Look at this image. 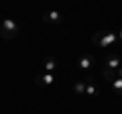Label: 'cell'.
Here are the masks:
<instances>
[{
  "mask_svg": "<svg viewBox=\"0 0 122 114\" xmlns=\"http://www.w3.org/2000/svg\"><path fill=\"white\" fill-rule=\"evenodd\" d=\"M116 78H122V65H120V67L116 69Z\"/></svg>",
  "mask_w": 122,
  "mask_h": 114,
  "instance_id": "obj_13",
  "label": "cell"
},
{
  "mask_svg": "<svg viewBox=\"0 0 122 114\" xmlns=\"http://www.w3.org/2000/svg\"><path fill=\"white\" fill-rule=\"evenodd\" d=\"M92 43L96 45V47L100 49H118L120 47V43H118V33H112V31H98L94 33V37H92Z\"/></svg>",
  "mask_w": 122,
  "mask_h": 114,
  "instance_id": "obj_1",
  "label": "cell"
},
{
  "mask_svg": "<svg viewBox=\"0 0 122 114\" xmlns=\"http://www.w3.org/2000/svg\"><path fill=\"white\" fill-rule=\"evenodd\" d=\"M57 78H59V73H49V71H45V73H39L35 78V83L39 88H47V86H53L57 82Z\"/></svg>",
  "mask_w": 122,
  "mask_h": 114,
  "instance_id": "obj_3",
  "label": "cell"
},
{
  "mask_svg": "<svg viewBox=\"0 0 122 114\" xmlns=\"http://www.w3.org/2000/svg\"><path fill=\"white\" fill-rule=\"evenodd\" d=\"M18 33H20V26L16 25V21H12V18H2L0 21V37L6 41L14 39V37H18Z\"/></svg>",
  "mask_w": 122,
  "mask_h": 114,
  "instance_id": "obj_2",
  "label": "cell"
},
{
  "mask_svg": "<svg viewBox=\"0 0 122 114\" xmlns=\"http://www.w3.org/2000/svg\"><path fill=\"white\" fill-rule=\"evenodd\" d=\"M102 75H104V79H106V82H110V83L116 79V71H114V69H108V67H102Z\"/></svg>",
  "mask_w": 122,
  "mask_h": 114,
  "instance_id": "obj_9",
  "label": "cell"
},
{
  "mask_svg": "<svg viewBox=\"0 0 122 114\" xmlns=\"http://www.w3.org/2000/svg\"><path fill=\"white\" fill-rule=\"evenodd\" d=\"M73 92L77 94V96H86V79H83V82H75V83H73Z\"/></svg>",
  "mask_w": 122,
  "mask_h": 114,
  "instance_id": "obj_10",
  "label": "cell"
},
{
  "mask_svg": "<svg viewBox=\"0 0 122 114\" xmlns=\"http://www.w3.org/2000/svg\"><path fill=\"white\" fill-rule=\"evenodd\" d=\"M94 65H96V57L92 55V53H81V55H79L77 67H79L81 71H90Z\"/></svg>",
  "mask_w": 122,
  "mask_h": 114,
  "instance_id": "obj_4",
  "label": "cell"
},
{
  "mask_svg": "<svg viewBox=\"0 0 122 114\" xmlns=\"http://www.w3.org/2000/svg\"><path fill=\"white\" fill-rule=\"evenodd\" d=\"M86 96H90V98L100 96V90H98V86H94L92 75H87V78H86Z\"/></svg>",
  "mask_w": 122,
  "mask_h": 114,
  "instance_id": "obj_8",
  "label": "cell"
},
{
  "mask_svg": "<svg viewBox=\"0 0 122 114\" xmlns=\"http://www.w3.org/2000/svg\"><path fill=\"white\" fill-rule=\"evenodd\" d=\"M43 22H47V25H61L63 22V14L59 10H47V12H43Z\"/></svg>",
  "mask_w": 122,
  "mask_h": 114,
  "instance_id": "obj_6",
  "label": "cell"
},
{
  "mask_svg": "<svg viewBox=\"0 0 122 114\" xmlns=\"http://www.w3.org/2000/svg\"><path fill=\"white\" fill-rule=\"evenodd\" d=\"M118 43H120V47H122V25H120V31H118Z\"/></svg>",
  "mask_w": 122,
  "mask_h": 114,
  "instance_id": "obj_12",
  "label": "cell"
},
{
  "mask_svg": "<svg viewBox=\"0 0 122 114\" xmlns=\"http://www.w3.org/2000/svg\"><path fill=\"white\" fill-rule=\"evenodd\" d=\"M112 88H114V92L118 94V96H122V78H116L112 82Z\"/></svg>",
  "mask_w": 122,
  "mask_h": 114,
  "instance_id": "obj_11",
  "label": "cell"
},
{
  "mask_svg": "<svg viewBox=\"0 0 122 114\" xmlns=\"http://www.w3.org/2000/svg\"><path fill=\"white\" fill-rule=\"evenodd\" d=\"M45 71H49V73H59L61 71V65L55 57H45Z\"/></svg>",
  "mask_w": 122,
  "mask_h": 114,
  "instance_id": "obj_7",
  "label": "cell"
},
{
  "mask_svg": "<svg viewBox=\"0 0 122 114\" xmlns=\"http://www.w3.org/2000/svg\"><path fill=\"white\" fill-rule=\"evenodd\" d=\"M104 63H106L104 67L116 71L118 67L122 65V55H120V53H116V51H112V53H108V55H106V61H104Z\"/></svg>",
  "mask_w": 122,
  "mask_h": 114,
  "instance_id": "obj_5",
  "label": "cell"
}]
</instances>
